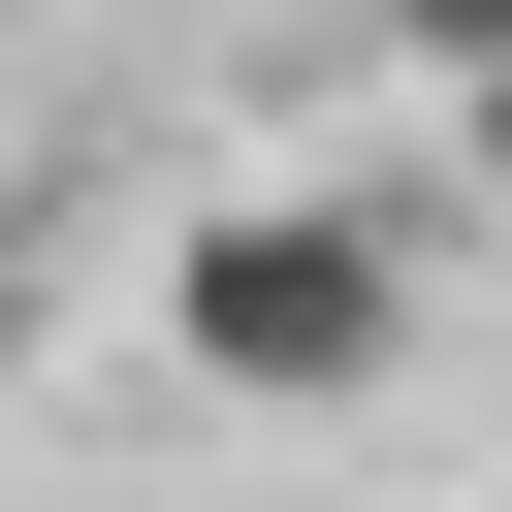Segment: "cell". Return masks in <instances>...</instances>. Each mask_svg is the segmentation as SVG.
Here are the masks:
<instances>
[{"label": "cell", "mask_w": 512, "mask_h": 512, "mask_svg": "<svg viewBox=\"0 0 512 512\" xmlns=\"http://www.w3.org/2000/svg\"><path fill=\"white\" fill-rule=\"evenodd\" d=\"M352 32H384L416 96H448V64H512V0H352Z\"/></svg>", "instance_id": "7a4b0ae2"}, {"label": "cell", "mask_w": 512, "mask_h": 512, "mask_svg": "<svg viewBox=\"0 0 512 512\" xmlns=\"http://www.w3.org/2000/svg\"><path fill=\"white\" fill-rule=\"evenodd\" d=\"M416 192H192V256H160V352L224 384V416H352L384 352H416Z\"/></svg>", "instance_id": "6da1fadb"}, {"label": "cell", "mask_w": 512, "mask_h": 512, "mask_svg": "<svg viewBox=\"0 0 512 512\" xmlns=\"http://www.w3.org/2000/svg\"><path fill=\"white\" fill-rule=\"evenodd\" d=\"M448 192H480V224H512V64H448Z\"/></svg>", "instance_id": "3957f363"}]
</instances>
